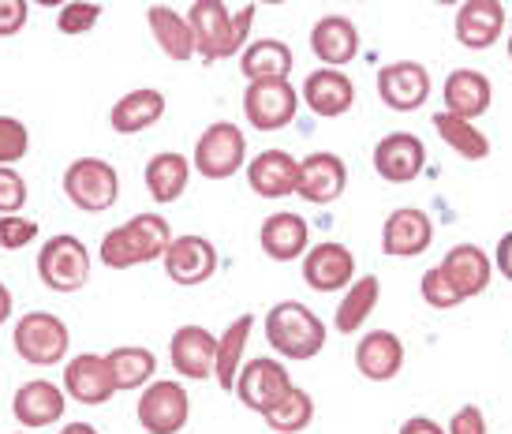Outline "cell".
Instances as JSON below:
<instances>
[{
  "mask_svg": "<svg viewBox=\"0 0 512 434\" xmlns=\"http://www.w3.org/2000/svg\"><path fill=\"white\" fill-rule=\"evenodd\" d=\"M255 12V4H243L240 12H228L221 0H195L187 8V27H191V38H195V53L206 64L243 53Z\"/></svg>",
  "mask_w": 512,
  "mask_h": 434,
  "instance_id": "obj_1",
  "label": "cell"
},
{
  "mask_svg": "<svg viewBox=\"0 0 512 434\" xmlns=\"http://www.w3.org/2000/svg\"><path fill=\"white\" fill-rule=\"evenodd\" d=\"M176 240L169 221L161 214H135L113 232H105L101 240V262L109 270H131V266H146V262L165 259L169 244Z\"/></svg>",
  "mask_w": 512,
  "mask_h": 434,
  "instance_id": "obj_2",
  "label": "cell"
},
{
  "mask_svg": "<svg viewBox=\"0 0 512 434\" xmlns=\"http://www.w3.org/2000/svg\"><path fill=\"white\" fill-rule=\"evenodd\" d=\"M266 341L277 356L288 360H314L326 348V322L299 300H281L266 315Z\"/></svg>",
  "mask_w": 512,
  "mask_h": 434,
  "instance_id": "obj_3",
  "label": "cell"
},
{
  "mask_svg": "<svg viewBox=\"0 0 512 434\" xmlns=\"http://www.w3.org/2000/svg\"><path fill=\"white\" fill-rule=\"evenodd\" d=\"M12 345L19 352V360H27L30 367H53L68 356L72 348V333L64 326V319L49 315V311H30L15 322Z\"/></svg>",
  "mask_w": 512,
  "mask_h": 434,
  "instance_id": "obj_4",
  "label": "cell"
},
{
  "mask_svg": "<svg viewBox=\"0 0 512 434\" xmlns=\"http://www.w3.org/2000/svg\"><path fill=\"white\" fill-rule=\"evenodd\" d=\"M64 195L83 214H101L120 199V176L109 161L101 158H75L64 173Z\"/></svg>",
  "mask_w": 512,
  "mask_h": 434,
  "instance_id": "obj_5",
  "label": "cell"
},
{
  "mask_svg": "<svg viewBox=\"0 0 512 434\" xmlns=\"http://www.w3.org/2000/svg\"><path fill=\"white\" fill-rule=\"evenodd\" d=\"M38 277L45 289L53 292H79L90 281V251L83 240H75L68 232H60L53 240H45L38 251Z\"/></svg>",
  "mask_w": 512,
  "mask_h": 434,
  "instance_id": "obj_6",
  "label": "cell"
},
{
  "mask_svg": "<svg viewBox=\"0 0 512 434\" xmlns=\"http://www.w3.org/2000/svg\"><path fill=\"white\" fill-rule=\"evenodd\" d=\"M243 161H247L243 131L236 124H228V120H217L199 135L191 169H199V176H206V180H228V176L240 173Z\"/></svg>",
  "mask_w": 512,
  "mask_h": 434,
  "instance_id": "obj_7",
  "label": "cell"
},
{
  "mask_svg": "<svg viewBox=\"0 0 512 434\" xmlns=\"http://www.w3.org/2000/svg\"><path fill=\"white\" fill-rule=\"evenodd\" d=\"M292 390V378H288V367L273 356H258V360H247L236 375V397L243 405L266 416L273 408L281 405Z\"/></svg>",
  "mask_w": 512,
  "mask_h": 434,
  "instance_id": "obj_8",
  "label": "cell"
},
{
  "mask_svg": "<svg viewBox=\"0 0 512 434\" xmlns=\"http://www.w3.org/2000/svg\"><path fill=\"white\" fill-rule=\"evenodd\" d=\"M135 416H139V427L146 434H180L187 427V416H191V397L180 382L157 378L143 390Z\"/></svg>",
  "mask_w": 512,
  "mask_h": 434,
  "instance_id": "obj_9",
  "label": "cell"
},
{
  "mask_svg": "<svg viewBox=\"0 0 512 434\" xmlns=\"http://www.w3.org/2000/svg\"><path fill=\"white\" fill-rule=\"evenodd\" d=\"M299 94L292 83H247L243 90V116L255 131H281L296 120Z\"/></svg>",
  "mask_w": 512,
  "mask_h": 434,
  "instance_id": "obj_10",
  "label": "cell"
},
{
  "mask_svg": "<svg viewBox=\"0 0 512 434\" xmlns=\"http://www.w3.org/2000/svg\"><path fill=\"white\" fill-rule=\"evenodd\" d=\"M165 274H169L172 285H206L210 277L217 274V247L206 240V236H195V232H187V236H176L165 251Z\"/></svg>",
  "mask_w": 512,
  "mask_h": 434,
  "instance_id": "obj_11",
  "label": "cell"
},
{
  "mask_svg": "<svg viewBox=\"0 0 512 434\" xmlns=\"http://www.w3.org/2000/svg\"><path fill=\"white\" fill-rule=\"evenodd\" d=\"M344 188H348V165L337 154L318 150V154H307V158L299 161V180H296L299 199H307L314 206H329L341 199Z\"/></svg>",
  "mask_w": 512,
  "mask_h": 434,
  "instance_id": "obj_12",
  "label": "cell"
},
{
  "mask_svg": "<svg viewBox=\"0 0 512 434\" xmlns=\"http://www.w3.org/2000/svg\"><path fill=\"white\" fill-rule=\"evenodd\" d=\"M423 165H427V146L419 135L389 131L374 146V169L389 184H412L415 176L423 173Z\"/></svg>",
  "mask_w": 512,
  "mask_h": 434,
  "instance_id": "obj_13",
  "label": "cell"
},
{
  "mask_svg": "<svg viewBox=\"0 0 512 434\" xmlns=\"http://www.w3.org/2000/svg\"><path fill=\"white\" fill-rule=\"evenodd\" d=\"M378 98H382L393 113H415V109L427 105V98H430L427 68L415 64V60L385 64L382 72H378Z\"/></svg>",
  "mask_w": 512,
  "mask_h": 434,
  "instance_id": "obj_14",
  "label": "cell"
},
{
  "mask_svg": "<svg viewBox=\"0 0 512 434\" xmlns=\"http://www.w3.org/2000/svg\"><path fill=\"white\" fill-rule=\"evenodd\" d=\"M64 393L79 401V405H109L113 401V375H109V363L98 352H79L75 360L64 363Z\"/></svg>",
  "mask_w": 512,
  "mask_h": 434,
  "instance_id": "obj_15",
  "label": "cell"
},
{
  "mask_svg": "<svg viewBox=\"0 0 512 434\" xmlns=\"http://www.w3.org/2000/svg\"><path fill=\"white\" fill-rule=\"evenodd\" d=\"M64 408H68V393H64V386H53L49 378L23 382L12 397V416L27 431H42L49 423H60Z\"/></svg>",
  "mask_w": 512,
  "mask_h": 434,
  "instance_id": "obj_16",
  "label": "cell"
},
{
  "mask_svg": "<svg viewBox=\"0 0 512 434\" xmlns=\"http://www.w3.org/2000/svg\"><path fill=\"white\" fill-rule=\"evenodd\" d=\"M434 240V225H430L427 210H415V206H400L385 217L382 225V251L393 259H415L423 255Z\"/></svg>",
  "mask_w": 512,
  "mask_h": 434,
  "instance_id": "obj_17",
  "label": "cell"
},
{
  "mask_svg": "<svg viewBox=\"0 0 512 434\" xmlns=\"http://www.w3.org/2000/svg\"><path fill=\"white\" fill-rule=\"evenodd\" d=\"M172 371L184 378H210L217 363V337L206 326H180L169 341Z\"/></svg>",
  "mask_w": 512,
  "mask_h": 434,
  "instance_id": "obj_18",
  "label": "cell"
},
{
  "mask_svg": "<svg viewBox=\"0 0 512 434\" xmlns=\"http://www.w3.org/2000/svg\"><path fill=\"white\" fill-rule=\"evenodd\" d=\"M356 277V255L344 244H318L303 255V281L314 292H337L344 285H352Z\"/></svg>",
  "mask_w": 512,
  "mask_h": 434,
  "instance_id": "obj_19",
  "label": "cell"
},
{
  "mask_svg": "<svg viewBox=\"0 0 512 434\" xmlns=\"http://www.w3.org/2000/svg\"><path fill=\"white\" fill-rule=\"evenodd\" d=\"M509 23V12L498 0H468L456 8V42L464 49H490Z\"/></svg>",
  "mask_w": 512,
  "mask_h": 434,
  "instance_id": "obj_20",
  "label": "cell"
},
{
  "mask_svg": "<svg viewBox=\"0 0 512 434\" xmlns=\"http://www.w3.org/2000/svg\"><path fill=\"white\" fill-rule=\"evenodd\" d=\"M441 274L449 277V285H453L464 300L468 296H483L486 285H490V277H494V262L486 255L479 244H456L449 247V255L438 262Z\"/></svg>",
  "mask_w": 512,
  "mask_h": 434,
  "instance_id": "obj_21",
  "label": "cell"
},
{
  "mask_svg": "<svg viewBox=\"0 0 512 434\" xmlns=\"http://www.w3.org/2000/svg\"><path fill=\"white\" fill-rule=\"evenodd\" d=\"M299 161L285 150H262L251 165H247V184L258 199H285L296 195Z\"/></svg>",
  "mask_w": 512,
  "mask_h": 434,
  "instance_id": "obj_22",
  "label": "cell"
},
{
  "mask_svg": "<svg viewBox=\"0 0 512 434\" xmlns=\"http://www.w3.org/2000/svg\"><path fill=\"white\" fill-rule=\"evenodd\" d=\"M303 102L311 109L314 116H344L352 105H356V87H352V79L337 68H318V72L307 75V83H303Z\"/></svg>",
  "mask_w": 512,
  "mask_h": 434,
  "instance_id": "obj_23",
  "label": "cell"
},
{
  "mask_svg": "<svg viewBox=\"0 0 512 434\" xmlns=\"http://www.w3.org/2000/svg\"><path fill=\"white\" fill-rule=\"evenodd\" d=\"M311 53L326 68H341L359 57V30L348 15H322L311 30Z\"/></svg>",
  "mask_w": 512,
  "mask_h": 434,
  "instance_id": "obj_24",
  "label": "cell"
},
{
  "mask_svg": "<svg viewBox=\"0 0 512 434\" xmlns=\"http://www.w3.org/2000/svg\"><path fill=\"white\" fill-rule=\"evenodd\" d=\"M356 367L359 375L370 382H389L404 367V341L393 330H370L356 345Z\"/></svg>",
  "mask_w": 512,
  "mask_h": 434,
  "instance_id": "obj_25",
  "label": "cell"
},
{
  "mask_svg": "<svg viewBox=\"0 0 512 434\" xmlns=\"http://www.w3.org/2000/svg\"><path fill=\"white\" fill-rule=\"evenodd\" d=\"M441 98H445V113L460 116V120H475V116H483L494 102V87H490V79L483 72H475V68H456L449 72L445 79V90H441Z\"/></svg>",
  "mask_w": 512,
  "mask_h": 434,
  "instance_id": "obj_26",
  "label": "cell"
},
{
  "mask_svg": "<svg viewBox=\"0 0 512 434\" xmlns=\"http://www.w3.org/2000/svg\"><path fill=\"white\" fill-rule=\"evenodd\" d=\"M307 244H311V225L299 214H270L258 229V247L273 262H292L307 255Z\"/></svg>",
  "mask_w": 512,
  "mask_h": 434,
  "instance_id": "obj_27",
  "label": "cell"
},
{
  "mask_svg": "<svg viewBox=\"0 0 512 434\" xmlns=\"http://www.w3.org/2000/svg\"><path fill=\"white\" fill-rule=\"evenodd\" d=\"M161 116H165V94L154 87H139V90H128V94L113 105L109 128H113L116 135H139V131L154 128Z\"/></svg>",
  "mask_w": 512,
  "mask_h": 434,
  "instance_id": "obj_28",
  "label": "cell"
},
{
  "mask_svg": "<svg viewBox=\"0 0 512 434\" xmlns=\"http://www.w3.org/2000/svg\"><path fill=\"white\" fill-rule=\"evenodd\" d=\"M240 72L247 75V83H288L292 49L277 38L247 42V49L240 53Z\"/></svg>",
  "mask_w": 512,
  "mask_h": 434,
  "instance_id": "obj_29",
  "label": "cell"
},
{
  "mask_svg": "<svg viewBox=\"0 0 512 434\" xmlns=\"http://www.w3.org/2000/svg\"><path fill=\"white\" fill-rule=\"evenodd\" d=\"M187 180H191V161L176 150H161L146 161V191H150L154 203H176L187 191Z\"/></svg>",
  "mask_w": 512,
  "mask_h": 434,
  "instance_id": "obj_30",
  "label": "cell"
},
{
  "mask_svg": "<svg viewBox=\"0 0 512 434\" xmlns=\"http://www.w3.org/2000/svg\"><path fill=\"white\" fill-rule=\"evenodd\" d=\"M105 363H109L116 393H131V390H139V386H150V378H154V371H157V356L143 345L113 348V352L105 356Z\"/></svg>",
  "mask_w": 512,
  "mask_h": 434,
  "instance_id": "obj_31",
  "label": "cell"
},
{
  "mask_svg": "<svg viewBox=\"0 0 512 434\" xmlns=\"http://www.w3.org/2000/svg\"><path fill=\"white\" fill-rule=\"evenodd\" d=\"M251 330H255V315H240L236 322H228V330L217 337V363H214V378L221 390H236V375L243 367V348L251 341Z\"/></svg>",
  "mask_w": 512,
  "mask_h": 434,
  "instance_id": "obj_32",
  "label": "cell"
},
{
  "mask_svg": "<svg viewBox=\"0 0 512 434\" xmlns=\"http://www.w3.org/2000/svg\"><path fill=\"white\" fill-rule=\"evenodd\" d=\"M146 15H150V30H154L165 57L180 60V64L195 57V38H191V27H187V15L172 12L169 4H154Z\"/></svg>",
  "mask_w": 512,
  "mask_h": 434,
  "instance_id": "obj_33",
  "label": "cell"
},
{
  "mask_svg": "<svg viewBox=\"0 0 512 434\" xmlns=\"http://www.w3.org/2000/svg\"><path fill=\"white\" fill-rule=\"evenodd\" d=\"M378 300H382V281H378L374 274L352 281V285H348V296H344L341 307H337L333 326H337L341 333H356L359 326L370 319V311L378 307Z\"/></svg>",
  "mask_w": 512,
  "mask_h": 434,
  "instance_id": "obj_34",
  "label": "cell"
},
{
  "mask_svg": "<svg viewBox=\"0 0 512 434\" xmlns=\"http://www.w3.org/2000/svg\"><path fill=\"white\" fill-rule=\"evenodd\" d=\"M434 128H438V135L453 146L460 158L483 161L486 154H490V139H486L471 120H460V116H453V113H438L434 116Z\"/></svg>",
  "mask_w": 512,
  "mask_h": 434,
  "instance_id": "obj_35",
  "label": "cell"
},
{
  "mask_svg": "<svg viewBox=\"0 0 512 434\" xmlns=\"http://www.w3.org/2000/svg\"><path fill=\"white\" fill-rule=\"evenodd\" d=\"M262 420L270 423V427L277 434H299V431H307V427H311V420H314V397L307 390L292 386L285 401L273 408V412H266Z\"/></svg>",
  "mask_w": 512,
  "mask_h": 434,
  "instance_id": "obj_36",
  "label": "cell"
},
{
  "mask_svg": "<svg viewBox=\"0 0 512 434\" xmlns=\"http://www.w3.org/2000/svg\"><path fill=\"white\" fill-rule=\"evenodd\" d=\"M101 4H94V0H79V4H64L57 15V30L60 34H68V38H75V34H90V30L98 27L101 19Z\"/></svg>",
  "mask_w": 512,
  "mask_h": 434,
  "instance_id": "obj_37",
  "label": "cell"
},
{
  "mask_svg": "<svg viewBox=\"0 0 512 434\" xmlns=\"http://www.w3.org/2000/svg\"><path fill=\"white\" fill-rule=\"evenodd\" d=\"M30 150V131L23 120L15 116H0V165H15L23 161Z\"/></svg>",
  "mask_w": 512,
  "mask_h": 434,
  "instance_id": "obj_38",
  "label": "cell"
},
{
  "mask_svg": "<svg viewBox=\"0 0 512 434\" xmlns=\"http://www.w3.org/2000/svg\"><path fill=\"white\" fill-rule=\"evenodd\" d=\"M419 292H423V304L434 307V311H449V307H456L460 300H464V296L449 285V277L441 274V266H430L427 274H423Z\"/></svg>",
  "mask_w": 512,
  "mask_h": 434,
  "instance_id": "obj_39",
  "label": "cell"
},
{
  "mask_svg": "<svg viewBox=\"0 0 512 434\" xmlns=\"http://www.w3.org/2000/svg\"><path fill=\"white\" fill-rule=\"evenodd\" d=\"M38 240V221L23 214H4L0 217V251H19Z\"/></svg>",
  "mask_w": 512,
  "mask_h": 434,
  "instance_id": "obj_40",
  "label": "cell"
},
{
  "mask_svg": "<svg viewBox=\"0 0 512 434\" xmlns=\"http://www.w3.org/2000/svg\"><path fill=\"white\" fill-rule=\"evenodd\" d=\"M27 206V180L12 165H0V217L19 214Z\"/></svg>",
  "mask_w": 512,
  "mask_h": 434,
  "instance_id": "obj_41",
  "label": "cell"
},
{
  "mask_svg": "<svg viewBox=\"0 0 512 434\" xmlns=\"http://www.w3.org/2000/svg\"><path fill=\"white\" fill-rule=\"evenodd\" d=\"M30 4L27 0H0V38H12L27 27Z\"/></svg>",
  "mask_w": 512,
  "mask_h": 434,
  "instance_id": "obj_42",
  "label": "cell"
},
{
  "mask_svg": "<svg viewBox=\"0 0 512 434\" xmlns=\"http://www.w3.org/2000/svg\"><path fill=\"white\" fill-rule=\"evenodd\" d=\"M445 434H486V416L479 405H464L453 412V420L445 427Z\"/></svg>",
  "mask_w": 512,
  "mask_h": 434,
  "instance_id": "obj_43",
  "label": "cell"
},
{
  "mask_svg": "<svg viewBox=\"0 0 512 434\" xmlns=\"http://www.w3.org/2000/svg\"><path fill=\"white\" fill-rule=\"evenodd\" d=\"M400 434H445V427H438V423L427 420V416H412V420L400 423Z\"/></svg>",
  "mask_w": 512,
  "mask_h": 434,
  "instance_id": "obj_44",
  "label": "cell"
},
{
  "mask_svg": "<svg viewBox=\"0 0 512 434\" xmlns=\"http://www.w3.org/2000/svg\"><path fill=\"white\" fill-rule=\"evenodd\" d=\"M494 259H498V274L512 281V232H505L498 240V255Z\"/></svg>",
  "mask_w": 512,
  "mask_h": 434,
  "instance_id": "obj_45",
  "label": "cell"
},
{
  "mask_svg": "<svg viewBox=\"0 0 512 434\" xmlns=\"http://www.w3.org/2000/svg\"><path fill=\"white\" fill-rule=\"evenodd\" d=\"M12 319V292H8V285L0 281V326Z\"/></svg>",
  "mask_w": 512,
  "mask_h": 434,
  "instance_id": "obj_46",
  "label": "cell"
},
{
  "mask_svg": "<svg viewBox=\"0 0 512 434\" xmlns=\"http://www.w3.org/2000/svg\"><path fill=\"white\" fill-rule=\"evenodd\" d=\"M60 434H98V427L94 423H68Z\"/></svg>",
  "mask_w": 512,
  "mask_h": 434,
  "instance_id": "obj_47",
  "label": "cell"
},
{
  "mask_svg": "<svg viewBox=\"0 0 512 434\" xmlns=\"http://www.w3.org/2000/svg\"><path fill=\"white\" fill-rule=\"evenodd\" d=\"M509 60H512V34H509Z\"/></svg>",
  "mask_w": 512,
  "mask_h": 434,
  "instance_id": "obj_48",
  "label": "cell"
},
{
  "mask_svg": "<svg viewBox=\"0 0 512 434\" xmlns=\"http://www.w3.org/2000/svg\"><path fill=\"white\" fill-rule=\"evenodd\" d=\"M509 19H512V12H509Z\"/></svg>",
  "mask_w": 512,
  "mask_h": 434,
  "instance_id": "obj_49",
  "label": "cell"
}]
</instances>
